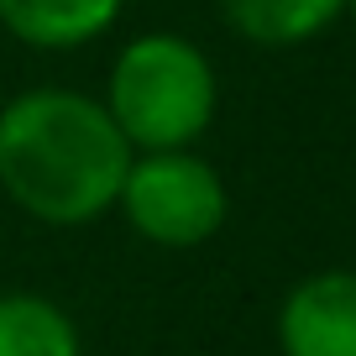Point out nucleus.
Here are the masks:
<instances>
[{
    "label": "nucleus",
    "mask_w": 356,
    "mask_h": 356,
    "mask_svg": "<svg viewBox=\"0 0 356 356\" xmlns=\"http://www.w3.org/2000/svg\"><path fill=\"white\" fill-rule=\"evenodd\" d=\"M131 142L105 100L42 84L0 105V189L42 225H89L115 210Z\"/></svg>",
    "instance_id": "f257e3e1"
},
{
    "label": "nucleus",
    "mask_w": 356,
    "mask_h": 356,
    "mask_svg": "<svg viewBox=\"0 0 356 356\" xmlns=\"http://www.w3.org/2000/svg\"><path fill=\"white\" fill-rule=\"evenodd\" d=\"M105 111L131 152L194 147L220 111V79L210 53L178 32L131 37L105 79Z\"/></svg>",
    "instance_id": "f03ea898"
},
{
    "label": "nucleus",
    "mask_w": 356,
    "mask_h": 356,
    "mask_svg": "<svg viewBox=\"0 0 356 356\" xmlns=\"http://www.w3.org/2000/svg\"><path fill=\"white\" fill-rule=\"evenodd\" d=\"M115 210L142 241L163 246V252H194L210 236H220L225 215H231V189H225L220 168L204 163L194 147L131 152Z\"/></svg>",
    "instance_id": "7ed1b4c3"
},
{
    "label": "nucleus",
    "mask_w": 356,
    "mask_h": 356,
    "mask_svg": "<svg viewBox=\"0 0 356 356\" xmlns=\"http://www.w3.org/2000/svg\"><path fill=\"white\" fill-rule=\"evenodd\" d=\"M283 356H356V273L325 267L299 278L278 304Z\"/></svg>",
    "instance_id": "20e7f679"
},
{
    "label": "nucleus",
    "mask_w": 356,
    "mask_h": 356,
    "mask_svg": "<svg viewBox=\"0 0 356 356\" xmlns=\"http://www.w3.org/2000/svg\"><path fill=\"white\" fill-rule=\"evenodd\" d=\"M126 0H0V26L37 53H74L121 22Z\"/></svg>",
    "instance_id": "39448f33"
},
{
    "label": "nucleus",
    "mask_w": 356,
    "mask_h": 356,
    "mask_svg": "<svg viewBox=\"0 0 356 356\" xmlns=\"http://www.w3.org/2000/svg\"><path fill=\"white\" fill-rule=\"evenodd\" d=\"M231 32L257 47H304L346 16V0H220Z\"/></svg>",
    "instance_id": "423d86ee"
},
{
    "label": "nucleus",
    "mask_w": 356,
    "mask_h": 356,
    "mask_svg": "<svg viewBox=\"0 0 356 356\" xmlns=\"http://www.w3.org/2000/svg\"><path fill=\"white\" fill-rule=\"evenodd\" d=\"M0 356H84V341L47 293H0Z\"/></svg>",
    "instance_id": "0eeeda50"
},
{
    "label": "nucleus",
    "mask_w": 356,
    "mask_h": 356,
    "mask_svg": "<svg viewBox=\"0 0 356 356\" xmlns=\"http://www.w3.org/2000/svg\"><path fill=\"white\" fill-rule=\"evenodd\" d=\"M346 16H351V26H356V0H346Z\"/></svg>",
    "instance_id": "6e6552de"
},
{
    "label": "nucleus",
    "mask_w": 356,
    "mask_h": 356,
    "mask_svg": "<svg viewBox=\"0 0 356 356\" xmlns=\"http://www.w3.org/2000/svg\"><path fill=\"white\" fill-rule=\"evenodd\" d=\"M194 356H215V351H194Z\"/></svg>",
    "instance_id": "1a4fd4ad"
}]
</instances>
